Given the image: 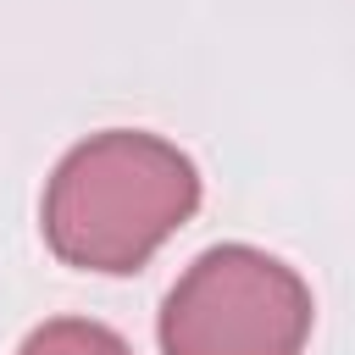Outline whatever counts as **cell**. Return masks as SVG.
I'll return each instance as SVG.
<instances>
[{"label": "cell", "instance_id": "6da1fadb", "mask_svg": "<svg viewBox=\"0 0 355 355\" xmlns=\"http://www.w3.org/2000/svg\"><path fill=\"white\" fill-rule=\"evenodd\" d=\"M200 211V166L161 133L105 128L78 139L39 200V233L72 272L128 277Z\"/></svg>", "mask_w": 355, "mask_h": 355}, {"label": "cell", "instance_id": "7a4b0ae2", "mask_svg": "<svg viewBox=\"0 0 355 355\" xmlns=\"http://www.w3.org/2000/svg\"><path fill=\"white\" fill-rule=\"evenodd\" d=\"M316 300L305 277L255 250L211 244L172 283L155 338L161 355H305Z\"/></svg>", "mask_w": 355, "mask_h": 355}, {"label": "cell", "instance_id": "3957f363", "mask_svg": "<svg viewBox=\"0 0 355 355\" xmlns=\"http://www.w3.org/2000/svg\"><path fill=\"white\" fill-rule=\"evenodd\" d=\"M17 355H133L128 338L94 316H55V322H39Z\"/></svg>", "mask_w": 355, "mask_h": 355}]
</instances>
